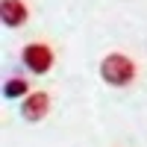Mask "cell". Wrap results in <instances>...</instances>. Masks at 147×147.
Here are the masks:
<instances>
[{
  "label": "cell",
  "instance_id": "cell-1",
  "mask_svg": "<svg viewBox=\"0 0 147 147\" xmlns=\"http://www.w3.org/2000/svg\"><path fill=\"white\" fill-rule=\"evenodd\" d=\"M100 74H103V80H106L109 85H129L132 77H136V68H132V62H129L127 56L112 53V56H106V59H103Z\"/></svg>",
  "mask_w": 147,
  "mask_h": 147
},
{
  "label": "cell",
  "instance_id": "cell-2",
  "mask_svg": "<svg viewBox=\"0 0 147 147\" xmlns=\"http://www.w3.org/2000/svg\"><path fill=\"white\" fill-rule=\"evenodd\" d=\"M24 62L35 74H47L53 65V50L47 44H30V47H24Z\"/></svg>",
  "mask_w": 147,
  "mask_h": 147
},
{
  "label": "cell",
  "instance_id": "cell-5",
  "mask_svg": "<svg viewBox=\"0 0 147 147\" xmlns=\"http://www.w3.org/2000/svg\"><path fill=\"white\" fill-rule=\"evenodd\" d=\"M24 91H27V82H24V80H12L6 88H3V94H6V97H21Z\"/></svg>",
  "mask_w": 147,
  "mask_h": 147
},
{
  "label": "cell",
  "instance_id": "cell-3",
  "mask_svg": "<svg viewBox=\"0 0 147 147\" xmlns=\"http://www.w3.org/2000/svg\"><path fill=\"white\" fill-rule=\"evenodd\" d=\"M47 109H50V97H47L44 91H35V94H30L27 100H24L21 115L27 118V121H41L47 115Z\"/></svg>",
  "mask_w": 147,
  "mask_h": 147
},
{
  "label": "cell",
  "instance_id": "cell-4",
  "mask_svg": "<svg viewBox=\"0 0 147 147\" xmlns=\"http://www.w3.org/2000/svg\"><path fill=\"white\" fill-rule=\"evenodd\" d=\"M0 6H3V24L6 27H21L27 21V6L21 0H3Z\"/></svg>",
  "mask_w": 147,
  "mask_h": 147
}]
</instances>
